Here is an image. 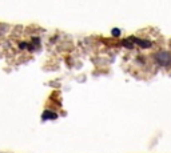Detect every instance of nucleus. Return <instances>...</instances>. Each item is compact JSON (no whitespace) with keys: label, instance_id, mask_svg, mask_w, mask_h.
<instances>
[{"label":"nucleus","instance_id":"1","mask_svg":"<svg viewBox=\"0 0 171 153\" xmlns=\"http://www.w3.org/2000/svg\"><path fill=\"white\" fill-rule=\"evenodd\" d=\"M155 61L160 65H168L171 64V53L167 51H159L158 53H155Z\"/></svg>","mask_w":171,"mask_h":153},{"label":"nucleus","instance_id":"5","mask_svg":"<svg viewBox=\"0 0 171 153\" xmlns=\"http://www.w3.org/2000/svg\"><path fill=\"white\" fill-rule=\"evenodd\" d=\"M123 45H124V47H127V48H132V43H131V41L128 40V39H127V40H124V41H123Z\"/></svg>","mask_w":171,"mask_h":153},{"label":"nucleus","instance_id":"4","mask_svg":"<svg viewBox=\"0 0 171 153\" xmlns=\"http://www.w3.org/2000/svg\"><path fill=\"white\" fill-rule=\"evenodd\" d=\"M112 36L114 38H119V36H120V31H119L118 28H114L112 29Z\"/></svg>","mask_w":171,"mask_h":153},{"label":"nucleus","instance_id":"3","mask_svg":"<svg viewBox=\"0 0 171 153\" xmlns=\"http://www.w3.org/2000/svg\"><path fill=\"white\" fill-rule=\"evenodd\" d=\"M56 117H58L56 113L49 112V110H46V112L43 113V120H47V118H56Z\"/></svg>","mask_w":171,"mask_h":153},{"label":"nucleus","instance_id":"2","mask_svg":"<svg viewBox=\"0 0 171 153\" xmlns=\"http://www.w3.org/2000/svg\"><path fill=\"white\" fill-rule=\"evenodd\" d=\"M132 40L135 41L140 48H150V47H151V41L150 40H145V39H135V38H132Z\"/></svg>","mask_w":171,"mask_h":153}]
</instances>
